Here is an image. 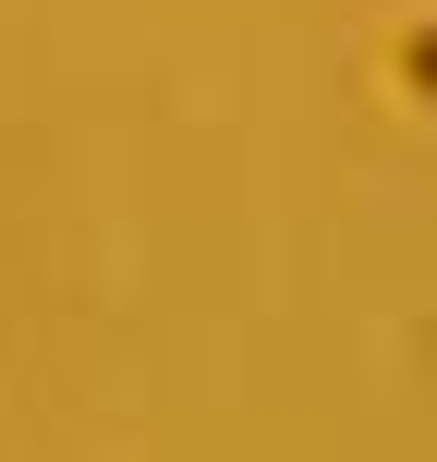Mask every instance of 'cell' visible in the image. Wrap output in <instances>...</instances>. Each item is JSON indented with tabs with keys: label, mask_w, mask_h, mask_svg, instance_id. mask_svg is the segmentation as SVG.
Here are the masks:
<instances>
[{
	"label": "cell",
	"mask_w": 437,
	"mask_h": 462,
	"mask_svg": "<svg viewBox=\"0 0 437 462\" xmlns=\"http://www.w3.org/2000/svg\"><path fill=\"white\" fill-rule=\"evenodd\" d=\"M414 86H437V24H425V37H414Z\"/></svg>",
	"instance_id": "cell-1"
}]
</instances>
